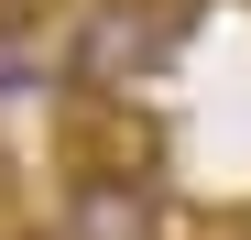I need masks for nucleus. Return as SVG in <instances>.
Listing matches in <instances>:
<instances>
[{"label": "nucleus", "instance_id": "3", "mask_svg": "<svg viewBox=\"0 0 251 240\" xmlns=\"http://www.w3.org/2000/svg\"><path fill=\"white\" fill-rule=\"evenodd\" d=\"M66 240H186V208L164 186H55Z\"/></svg>", "mask_w": 251, "mask_h": 240}, {"label": "nucleus", "instance_id": "2", "mask_svg": "<svg viewBox=\"0 0 251 240\" xmlns=\"http://www.w3.org/2000/svg\"><path fill=\"white\" fill-rule=\"evenodd\" d=\"M55 186H164V109L120 88L55 98Z\"/></svg>", "mask_w": 251, "mask_h": 240}, {"label": "nucleus", "instance_id": "1", "mask_svg": "<svg viewBox=\"0 0 251 240\" xmlns=\"http://www.w3.org/2000/svg\"><path fill=\"white\" fill-rule=\"evenodd\" d=\"M186 22H197V0H76V11L55 22L66 88H120V98H142L153 76L186 55Z\"/></svg>", "mask_w": 251, "mask_h": 240}, {"label": "nucleus", "instance_id": "5", "mask_svg": "<svg viewBox=\"0 0 251 240\" xmlns=\"http://www.w3.org/2000/svg\"><path fill=\"white\" fill-rule=\"evenodd\" d=\"M240 240H251V229H240Z\"/></svg>", "mask_w": 251, "mask_h": 240}, {"label": "nucleus", "instance_id": "4", "mask_svg": "<svg viewBox=\"0 0 251 240\" xmlns=\"http://www.w3.org/2000/svg\"><path fill=\"white\" fill-rule=\"evenodd\" d=\"M76 11V0H0V33H11V22H66Z\"/></svg>", "mask_w": 251, "mask_h": 240}]
</instances>
